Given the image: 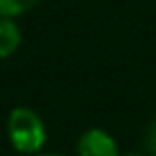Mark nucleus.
<instances>
[{"mask_svg": "<svg viewBox=\"0 0 156 156\" xmlns=\"http://www.w3.org/2000/svg\"><path fill=\"white\" fill-rule=\"evenodd\" d=\"M39 156H62V154H39Z\"/></svg>", "mask_w": 156, "mask_h": 156, "instance_id": "nucleus-7", "label": "nucleus"}, {"mask_svg": "<svg viewBox=\"0 0 156 156\" xmlns=\"http://www.w3.org/2000/svg\"><path fill=\"white\" fill-rule=\"evenodd\" d=\"M124 156H142V154H136V151H131V154H124Z\"/></svg>", "mask_w": 156, "mask_h": 156, "instance_id": "nucleus-6", "label": "nucleus"}, {"mask_svg": "<svg viewBox=\"0 0 156 156\" xmlns=\"http://www.w3.org/2000/svg\"><path fill=\"white\" fill-rule=\"evenodd\" d=\"M7 136L16 151L37 154L46 145V124L32 108L19 106L7 117Z\"/></svg>", "mask_w": 156, "mask_h": 156, "instance_id": "nucleus-1", "label": "nucleus"}, {"mask_svg": "<svg viewBox=\"0 0 156 156\" xmlns=\"http://www.w3.org/2000/svg\"><path fill=\"white\" fill-rule=\"evenodd\" d=\"M21 46V28L14 19L0 16V60L9 58Z\"/></svg>", "mask_w": 156, "mask_h": 156, "instance_id": "nucleus-3", "label": "nucleus"}, {"mask_svg": "<svg viewBox=\"0 0 156 156\" xmlns=\"http://www.w3.org/2000/svg\"><path fill=\"white\" fill-rule=\"evenodd\" d=\"M39 0H0V16L16 19V16L30 12Z\"/></svg>", "mask_w": 156, "mask_h": 156, "instance_id": "nucleus-4", "label": "nucleus"}, {"mask_svg": "<svg viewBox=\"0 0 156 156\" xmlns=\"http://www.w3.org/2000/svg\"><path fill=\"white\" fill-rule=\"evenodd\" d=\"M145 145H147V149H149V154H151V156H156V122L151 124L149 131H147Z\"/></svg>", "mask_w": 156, "mask_h": 156, "instance_id": "nucleus-5", "label": "nucleus"}, {"mask_svg": "<svg viewBox=\"0 0 156 156\" xmlns=\"http://www.w3.org/2000/svg\"><path fill=\"white\" fill-rule=\"evenodd\" d=\"M76 156H122L117 140L108 131L92 126L76 140Z\"/></svg>", "mask_w": 156, "mask_h": 156, "instance_id": "nucleus-2", "label": "nucleus"}]
</instances>
